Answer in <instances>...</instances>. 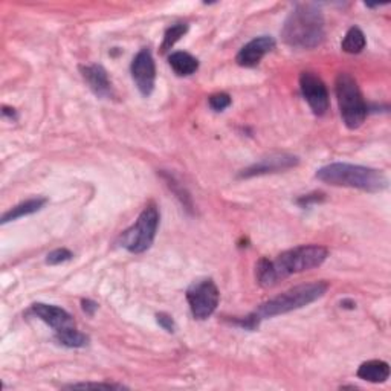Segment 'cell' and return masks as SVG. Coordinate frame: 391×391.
<instances>
[{
	"mask_svg": "<svg viewBox=\"0 0 391 391\" xmlns=\"http://www.w3.org/2000/svg\"><path fill=\"white\" fill-rule=\"evenodd\" d=\"M354 304L352 299H344V302H341V307H345V309H354Z\"/></svg>",
	"mask_w": 391,
	"mask_h": 391,
	"instance_id": "29",
	"label": "cell"
},
{
	"mask_svg": "<svg viewBox=\"0 0 391 391\" xmlns=\"http://www.w3.org/2000/svg\"><path fill=\"white\" fill-rule=\"evenodd\" d=\"M132 77L136 87L141 92L142 97H150L154 90V83H156V66L150 49L144 48L136 54L132 61Z\"/></svg>",
	"mask_w": 391,
	"mask_h": 391,
	"instance_id": "9",
	"label": "cell"
},
{
	"mask_svg": "<svg viewBox=\"0 0 391 391\" xmlns=\"http://www.w3.org/2000/svg\"><path fill=\"white\" fill-rule=\"evenodd\" d=\"M260 321H261V318L257 315V312H254L248 316L235 318V320H232V324L242 327V329H244V330H256L260 325Z\"/></svg>",
	"mask_w": 391,
	"mask_h": 391,
	"instance_id": "23",
	"label": "cell"
},
{
	"mask_svg": "<svg viewBox=\"0 0 391 391\" xmlns=\"http://www.w3.org/2000/svg\"><path fill=\"white\" fill-rule=\"evenodd\" d=\"M335 90L342 123L350 130L359 129L368 115V106L361 94L356 80L347 72H341L336 77Z\"/></svg>",
	"mask_w": 391,
	"mask_h": 391,
	"instance_id": "5",
	"label": "cell"
},
{
	"mask_svg": "<svg viewBox=\"0 0 391 391\" xmlns=\"http://www.w3.org/2000/svg\"><path fill=\"white\" fill-rule=\"evenodd\" d=\"M299 159L292 154H272L269 158H263L259 162L252 163L248 168H244L239 173L240 179H249L263 175H271V173L285 171L298 166Z\"/></svg>",
	"mask_w": 391,
	"mask_h": 391,
	"instance_id": "10",
	"label": "cell"
},
{
	"mask_svg": "<svg viewBox=\"0 0 391 391\" xmlns=\"http://www.w3.org/2000/svg\"><path fill=\"white\" fill-rule=\"evenodd\" d=\"M156 323L162 327L163 330L168 332V333H173V332L176 330L175 320H173V318H171L168 314H163V312L158 314V315H156Z\"/></svg>",
	"mask_w": 391,
	"mask_h": 391,
	"instance_id": "25",
	"label": "cell"
},
{
	"mask_svg": "<svg viewBox=\"0 0 391 391\" xmlns=\"http://www.w3.org/2000/svg\"><path fill=\"white\" fill-rule=\"evenodd\" d=\"M159 219L161 216L158 206L149 204L130 228H127L121 234V247L132 254H142L150 249L159 228Z\"/></svg>",
	"mask_w": 391,
	"mask_h": 391,
	"instance_id": "6",
	"label": "cell"
},
{
	"mask_svg": "<svg viewBox=\"0 0 391 391\" xmlns=\"http://www.w3.org/2000/svg\"><path fill=\"white\" fill-rule=\"evenodd\" d=\"M299 89H302V95L316 116H323L327 113L330 107V99L324 81L320 77L315 75L314 72H302V75H299Z\"/></svg>",
	"mask_w": 391,
	"mask_h": 391,
	"instance_id": "8",
	"label": "cell"
},
{
	"mask_svg": "<svg viewBox=\"0 0 391 391\" xmlns=\"http://www.w3.org/2000/svg\"><path fill=\"white\" fill-rule=\"evenodd\" d=\"M324 201V193H311V194H306L302 196L297 201V204L303 208H307L309 205L312 204H318V202H323Z\"/></svg>",
	"mask_w": 391,
	"mask_h": 391,
	"instance_id": "26",
	"label": "cell"
},
{
	"mask_svg": "<svg viewBox=\"0 0 391 391\" xmlns=\"http://www.w3.org/2000/svg\"><path fill=\"white\" fill-rule=\"evenodd\" d=\"M208 104L213 108L214 112H223L225 108L231 106V97L228 94H214L208 99Z\"/></svg>",
	"mask_w": 391,
	"mask_h": 391,
	"instance_id": "22",
	"label": "cell"
},
{
	"mask_svg": "<svg viewBox=\"0 0 391 391\" xmlns=\"http://www.w3.org/2000/svg\"><path fill=\"white\" fill-rule=\"evenodd\" d=\"M327 290H329V285H327L325 281H315V283L299 285L286 290V292L275 298L269 299V302L260 304L256 312L261 320H265V318L285 315L297 311V309H302L315 303L316 299H320L321 297L325 295Z\"/></svg>",
	"mask_w": 391,
	"mask_h": 391,
	"instance_id": "4",
	"label": "cell"
},
{
	"mask_svg": "<svg viewBox=\"0 0 391 391\" xmlns=\"http://www.w3.org/2000/svg\"><path fill=\"white\" fill-rule=\"evenodd\" d=\"M2 115L5 116V118H10L11 121H15L17 120V112H15V108H13V107H4V111H2Z\"/></svg>",
	"mask_w": 391,
	"mask_h": 391,
	"instance_id": "28",
	"label": "cell"
},
{
	"mask_svg": "<svg viewBox=\"0 0 391 391\" xmlns=\"http://www.w3.org/2000/svg\"><path fill=\"white\" fill-rule=\"evenodd\" d=\"M316 179L333 187L356 188L367 193H379L388 187V179L380 170L354 166V163L333 162L316 171Z\"/></svg>",
	"mask_w": 391,
	"mask_h": 391,
	"instance_id": "3",
	"label": "cell"
},
{
	"mask_svg": "<svg viewBox=\"0 0 391 391\" xmlns=\"http://www.w3.org/2000/svg\"><path fill=\"white\" fill-rule=\"evenodd\" d=\"M46 204H48V199L46 197H32V199H28V201H25V202H22L19 205H15L14 208H11L10 211H6L2 216V221H0V223L6 225V223L14 222L17 219H22V217L39 213L42 208H44V205H46Z\"/></svg>",
	"mask_w": 391,
	"mask_h": 391,
	"instance_id": "15",
	"label": "cell"
},
{
	"mask_svg": "<svg viewBox=\"0 0 391 391\" xmlns=\"http://www.w3.org/2000/svg\"><path fill=\"white\" fill-rule=\"evenodd\" d=\"M221 292L210 278L194 281L187 289V302L196 320H208L219 306Z\"/></svg>",
	"mask_w": 391,
	"mask_h": 391,
	"instance_id": "7",
	"label": "cell"
},
{
	"mask_svg": "<svg viewBox=\"0 0 391 391\" xmlns=\"http://www.w3.org/2000/svg\"><path fill=\"white\" fill-rule=\"evenodd\" d=\"M72 257H74V254H72L69 249L58 248V249H54L52 252L48 254L46 263L51 266H57V265H61V263H66V261L72 260Z\"/></svg>",
	"mask_w": 391,
	"mask_h": 391,
	"instance_id": "20",
	"label": "cell"
},
{
	"mask_svg": "<svg viewBox=\"0 0 391 391\" xmlns=\"http://www.w3.org/2000/svg\"><path fill=\"white\" fill-rule=\"evenodd\" d=\"M188 31V25L187 23H176L170 26V28L163 34V42L161 44V51L162 52H167L170 51L175 44L184 37Z\"/></svg>",
	"mask_w": 391,
	"mask_h": 391,
	"instance_id": "19",
	"label": "cell"
},
{
	"mask_svg": "<svg viewBox=\"0 0 391 391\" xmlns=\"http://www.w3.org/2000/svg\"><path fill=\"white\" fill-rule=\"evenodd\" d=\"M274 48L275 40L269 37V35H261V37L254 39L244 44L237 56H235V61H237V65L242 68H256L261 61V58Z\"/></svg>",
	"mask_w": 391,
	"mask_h": 391,
	"instance_id": "12",
	"label": "cell"
},
{
	"mask_svg": "<svg viewBox=\"0 0 391 391\" xmlns=\"http://www.w3.org/2000/svg\"><path fill=\"white\" fill-rule=\"evenodd\" d=\"M56 340L58 344L65 345L68 349H81V347H86L89 344V336L85 335L83 332H80L77 327H72V329L56 333Z\"/></svg>",
	"mask_w": 391,
	"mask_h": 391,
	"instance_id": "17",
	"label": "cell"
},
{
	"mask_svg": "<svg viewBox=\"0 0 391 391\" xmlns=\"http://www.w3.org/2000/svg\"><path fill=\"white\" fill-rule=\"evenodd\" d=\"M81 309L83 312L89 316H94L95 312L98 311V303L92 302V299H81Z\"/></svg>",
	"mask_w": 391,
	"mask_h": 391,
	"instance_id": "27",
	"label": "cell"
},
{
	"mask_svg": "<svg viewBox=\"0 0 391 391\" xmlns=\"http://www.w3.org/2000/svg\"><path fill=\"white\" fill-rule=\"evenodd\" d=\"M168 63H170L171 69L175 70V74L179 77L193 75L194 72L199 69V60L191 56V54L184 52V51L173 52L168 57Z\"/></svg>",
	"mask_w": 391,
	"mask_h": 391,
	"instance_id": "16",
	"label": "cell"
},
{
	"mask_svg": "<svg viewBox=\"0 0 391 391\" xmlns=\"http://www.w3.org/2000/svg\"><path fill=\"white\" fill-rule=\"evenodd\" d=\"M281 39L294 49H314L320 46L325 39L323 13L311 4L297 5L283 25Z\"/></svg>",
	"mask_w": 391,
	"mask_h": 391,
	"instance_id": "2",
	"label": "cell"
},
{
	"mask_svg": "<svg viewBox=\"0 0 391 391\" xmlns=\"http://www.w3.org/2000/svg\"><path fill=\"white\" fill-rule=\"evenodd\" d=\"M356 375L359 379L371 382V384H382L390 378V366L385 361L371 359L361 364Z\"/></svg>",
	"mask_w": 391,
	"mask_h": 391,
	"instance_id": "14",
	"label": "cell"
},
{
	"mask_svg": "<svg viewBox=\"0 0 391 391\" xmlns=\"http://www.w3.org/2000/svg\"><path fill=\"white\" fill-rule=\"evenodd\" d=\"M80 72L90 90L99 98H108L113 95L112 83L108 80L106 69L101 65H83L80 66Z\"/></svg>",
	"mask_w": 391,
	"mask_h": 391,
	"instance_id": "13",
	"label": "cell"
},
{
	"mask_svg": "<svg viewBox=\"0 0 391 391\" xmlns=\"http://www.w3.org/2000/svg\"><path fill=\"white\" fill-rule=\"evenodd\" d=\"M329 251L321 244H302L281 252L275 260L261 259L256 266L257 283L261 287L275 286L280 280L321 266Z\"/></svg>",
	"mask_w": 391,
	"mask_h": 391,
	"instance_id": "1",
	"label": "cell"
},
{
	"mask_svg": "<svg viewBox=\"0 0 391 391\" xmlns=\"http://www.w3.org/2000/svg\"><path fill=\"white\" fill-rule=\"evenodd\" d=\"M367 40L364 32L358 28V26H352V28L345 34V37L341 43V48L344 52L347 54H359L366 48Z\"/></svg>",
	"mask_w": 391,
	"mask_h": 391,
	"instance_id": "18",
	"label": "cell"
},
{
	"mask_svg": "<svg viewBox=\"0 0 391 391\" xmlns=\"http://www.w3.org/2000/svg\"><path fill=\"white\" fill-rule=\"evenodd\" d=\"M166 179H167L168 187L173 190V193L178 196V199H180L182 205H184L187 210H191V208H193V204H191V199L187 191L184 188H179V184L171 176H166Z\"/></svg>",
	"mask_w": 391,
	"mask_h": 391,
	"instance_id": "21",
	"label": "cell"
},
{
	"mask_svg": "<svg viewBox=\"0 0 391 391\" xmlns=\"http://www.w3.org/2000/svg\"><path fill=\"white\" fill-rule=\"evenodd\" d=\"M65 388L69 390H89V388H98V390H124L127 387L120 384H97V382H85V384H70Z\"/></svg>",
	"mask_w": 391,
	"mask_h": 391,
	"instance_id": "24",
	"label": "cell"
},
{
	"mask_svg": "<svg viewBox=\"0 0 391 391\" xmlns=\"http://www.w3.org/2000/svg\"><path fill=\"white\" fill-rule=\"evenodd\" d=\"M31 312L37 318H40L44 324H48L51 329L56 330V333L75 327L74 316L58 306L46 303H34L31 306Z\"/></svg>",
	"mask_w": 391,
	"mask_h": 391,
	"instance_id": "11",
	"label": "cell"
}]
</instances>
